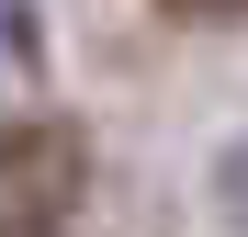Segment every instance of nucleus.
Returning a JSON list of instances; mask_svg holds the SVG:
<instances>
[{"label": "nucleus", "instance_id": "f257e3e1", "mask_svg": "<svg viewBox=\"0 0 248 237\" xmlns=\"http://www.w3.org/2000/svg\"><path fill=\"white\" fill-rule=\"evenodd\" d=\"M91 192V136L68 113H23L0 125V237H57Z\"/></svg>", "mask_w": 248, "mask_h": 237}, {"label": "nucleus", "instance_id": "f03ea898", "mask_svg": "<svg viewBox=\"0 0 248 237\" xmlns=\"http://www.w3.org/2000/svg\"><path fill=\"white\" fill-rule=\"evenodd\" d=\"M34 57V0H0V68Z\"/></svg>", "mask_w": 248, "mask_h": 237}, {"label": "nucleus", "instance_id": "20e7f679", "mask_svg": "<svg viewBox=\"0 0 248 237\" xmlns=\"http://www.w3.org/2000/svg\"><path fill=\"white\" fill-rule=\"evenodd\" d=\"M158 12H181V23H248V0H158Z\"/></svg>", "mask_w": 248, "mask_h": 237}, {"label": "nucleus", "instance_id": "7ed1b4c3", "mask_svg": "<svg viewBox=\"0 0 248 237\" xmlns=\"http://www.w3.org/2000/svg\"><path fill=\"white\" fill-rule=\"evenodd\" d=\"M215 192H226V226L248 237V147H237V158H226V170H215Z\"/></svg>", "mask_w": 248, "mask_h": 237}]
</instances>
